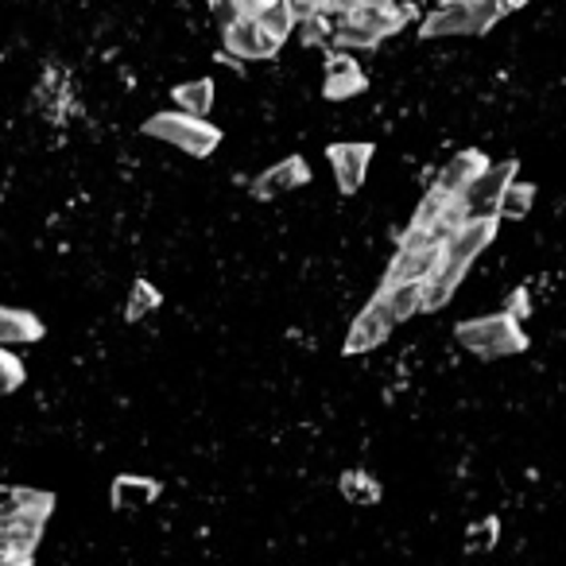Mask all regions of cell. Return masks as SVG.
<instances>
[{"label": "cell", "instance_id": "24", "mask_svg": "<svg viewBox=\"0 0 566 566\" xmlns=\"http://www.w3.org/2000/svg\"><path fill=\"white\" fill-rule=\"evenodd\" d=\"M291 9H296L299 20H311L318 16V12H326V0H288Z\"/></svg>", "mask_w": 566, "mask_h": 566}, {"label": "cell", "instance_id": "22", "mask_svg": "<svg viewBox=\"0 0 566 566\" xmlns=\"http://www.w3.org/2000/svg\"><path fill=\"white\" fill-rule=\"evenodd\" d=\"M497 520H481L478 528L470 532V540H466V551H489L493 543H497Z\"/></svg>", "mask_w": 566, "mask_h": 566}, {"label": "cell", "instance_id": "13", "mask_svg": "<svg viewBox=\"0 0 566 566\" xmlns=\"http://www.w3.org/2000/svg\"><path fill=\"white\" fill-rule=\"evenodd\" d=\"M365 89V74H361V67L353 59H330V67H326V97H353Z\"/></svg>", "mask_w": 566, "mask_h": 566}, {"label": "cell", "instance_id": "6", "mask_svg": "<svg viewBox=\"0 0 566 566\" xmlns=\"http://www.w3.org/2000/svg\"><path fill=\"white\" fill-rule=\"evenodd\" d=\"M393 326H396L393 311H388L384 296H376L373 303H369L365 311L358 314V323H353V330H349L346 353H349V358H358V353H369V349H376L384 338H388V330H393Z\"/></svg>", "mask_w": 566, "mask_h": 566}, {"label": "cell", "instance_id": "3", "mask_svg": "<svg viewBox=\"0 0 566 566\" xmlns=\"http://www.w3.org/2000/svg\"><path fill=\"white\" fill-rule=\"evenodd\" d=\"M144 132L156 140H167V144H174V148L191 152V156H209V152L218 148L221 132L214 129V124H206L198 113H159L152 117L148 124H144Z\"/></svg>", "mask_w": 566, "mask_h": 566}, {"label": "cell", "instance_id": "11", "mask_svg": "<svg viewBox=\"0 0 566 566\" xmlns=\"http://www.w3.org/2000/svg\"><path fill=\"white\" fill-rule=\"evenodd\" d=\"M306 179H311V167H306L299 156H291L256 179V194H261V198H276V194H288V191H296V186H303Z\"/></svg>", "mask_w": 566, "mask_h": 566}, {"label": "cell", "instance_id": "16", "mask_svg": "<svg viewBox=\"0 0 566 566\" xmlns=\"http://www.w3.org/2000/svg\"><path fill=\"white\" fill-rule=\"evenodd\" d=\"M55 497L51 493H35V489H4V513L0 516H12V513H44L51 516Z\"/></svg>", "mask_w": 566, "mask_h": 566}, {"label": "cell", "instance_id": "12", "mask_svg": "<svg viewBox=\"0 0 566 566\" xmlns=\"http://www.w3.org/2000/svg\"><path fill=\"white\" fill-rule=\"evenodd\" d=\"M384 303L393 311L396 323H408L416 311H427L423 306V279H400V284H384Z\"/></svg>", "mask_w": 566, "mask_h": 566}, {"label": "cell", "instance_id": "17", "mask_svg": "<svg viewBox=\"0 0 566 566\" xmlns=\"http://www.w3.org/2000/svg\"><path fill=\"white\" fill-rule=\"evenodd\" d=\"M174 101L183 105L186 113L206 117L209 105H214V82L202 79V82H186V86H174Z\"/></svg>", "mask_w": 566, "mask_h": 566}, {"label": "cell", "instance_id": "10", "mask_svg": "<svg viewBox=\"0 0 566 566\" xmlns=\"http://www.w3.org/2000/svg\"><path fill=\"white\" fill-rule=\"evenodd\" d=\"M485 167H489V159L481 156V152H462V156H454L450 164L443 167L435 191H443V194H450V198H458V194H462L466 186H470L473 179L485 171Z\"/></svg>", "mask_w": 566, "mask_h": 566}, {"label": "cell", "instance_id": "21", "mask_svg": "<svg viewBox=\"0 0 566 566\" xmlns=\"http://www.w3.org/2000/svg\"><path fill=\"white\" fill-rule=\"evenodd\" d=\"M159 306V291L152 288L148 279H136V288H132V299H129V306H124V318H144L148 311H156Z\"/></svg>", "mask_w": 566, "mask_h": 566}, {"label": "cell", "instance_id": "15", "mask_svg": "<svg viewBox=\"0 0 566 566\" xmlns=\"http://www.w3.org/2000/svg\"><path fill=\"white\" fill-rule=\"evenodd\" d=\"M159 497V485L148 478H117L113 481V505L117 508H140Z\"/></svg>", "mask_w": 566, "mask_h": 566}, {"label": "cell", "instance_id": "1", "mask_svg": "<svg viewBox=\"0 0 566 566\" xmlns=\"http://www.w3.org/2000/svg\"><path fill=\"white\" fill-rule=\"evenodd\" d=\"M493 233H497V218H470L462 229H458V233L450 237V241H446L443 264H438V268L423 279V306H427V311L443 306L446 299L454 296L458 279L470 272V264L478 261L481 249L493 241Z\"/></svg>", "mask_w": 566, "mask_h": 566}, {"label": "cell", "instance_id": "5", "mask_svg": "<svg viewBox=\"0 0 566 566\" xmlns=\"http://www.w3.org/2000/svg\"><path fill=\"white\" fill-rule=\"evenodd\" d=\"M221 44H226V51L237 55V59H272L284 39L272 35L261 20L241 16V20H233V24H226V39H221Z\"/></svg>", "mask_w": 566, "mask_h": 566}, {"label": "cell", "instance_id": "2", "mask_svg": "<svg viewBox=\"0 0 566 566\" xmlns=\"http://www.w3.org/2000/svg\"><path fill=\"white\" fill-rule=\"evenodd\" d=\"M458 341L473 349L478 358H508V353H523L528 338L508 314H489V318H473V323L458 326Z\"/></svg>", "mask_w": 566, "mask_h": 566}, {"label": "cell", "instance_id": "23", "mask_svg": "<svg viewBox=\"0 0 566 566\" xmlns=\"http://www.w3.org/2000/svg\"><path fill=\"white\" fill-rule=\"evenodd\" d=\"M0 365H4V393H16L20 381H24V365L16 361V353H12V349H4V353H0Z\"/></svg>", "mask_w": 566, "mask_h": 566}, {"label": "cell", "instance_id": "9", "mask_svg": "<svg viewBox=\"0 0 566 566\" xmlns=\"http://www.w3.org/2000/svg\"><path fill=\"white\" fill-rule=\"evenodd\" d=\"M446 35H481L473 4H443L435 16H427L423 39H446Z\"/></svg>", "mask_w": 566, "mask_h": 566}, {"label": "cell", "instance_id": "4", "mask_svg": "<svg viewBox=\"0 0 566 566\" xmlns=\"http://www.w3.org/2000/svg\"><path fill=\"white\" fill-rule=\"evenodd\" d=\"M513 174H516V159H508V164H489L485 171L458 194L466 214H470V218H501V198H505Z\"/></svg>", "mask_w": 566, "mask_h": 566}, {"label": "cell", "instance_id": "19", "mask_svg": "<svg viewBox=\"0 0 566 566\" xmlns=\"http://www.w3.org/2000/svg\"><path fill=\"white\" fill-rule=\"evenodd\" d=\"M256 20H261V24L268 27L272 35H279V39H288V32H291V27L299 24L296 9H291L288 0H272L268 9H264V12H261V16H256Z\"/></svg>", "mask_w": 566, "mask_h": 566}, {"label": "cell", "instance_id": "20", "mask_svg": "<svg viewBox=\"0 0 566 566\" xmlns=\"http://www.w3.org/2000/svg\"><path fill=\"white\" fill-rule=\"evenodd\" d=\"M535 186L532 183H508L505 198H501V218H523L532 209Z\"/></svg>", "mask_w": 566, "mask_h": 566}, {"label": "cell", "instance_id": "8", "mask_svg": "<svg viewBox=\"0 0 566 566\" xmlns=\"http://www.w3.org/2000/svg\"><path fill=\"white\" fill-rule=\"evenodd\" d=\"M326 156H330L334 164V179H338L341 194H358V186L365 183L373 148H369V144H330Z\"/></svg>", "mask_w": 566, "mask_h": 566}, {"label": "cell", "instance_id": "7", "mask_svg": "<svg viewBox=\"0 0 566 566\" xmlns=\"http://www.w3.org/2000/svg\"><path fill=\"white\" fill-rule=\"evenodd\" d=\"M44 513H12L0 516L4 523V558L9 563H27L35 555V543H39V532H44Z\"/></svg>", "mask_w": 566, "mask_h": 566}, {"label": "cell", "instance_id": "14", "mask_svg": "<svg viewBox=\"0 0 566 566\" xmlns=\"http://www.w3.org/2000/svg\"><path fill=\"white\" fill-rule=\"evenodd\" d=\"M0 338H4V346L35 341V338H44V323H39L32 311H12V306H4V311H0Z\"/></svg>", "mask_w": 566, "mask_h": 566}, {"label": "cell", "instance_id": "26", "mask_svg": "<svg viewBox=\"0 0 566 566\" xmlns=\"http://www.w3.org/2000/svg\"><path fill=\"white\" fill-rule=\"evenodd\" d=\"M443 4H473V0H443Z\"/></svg>", "mask_w": 566, "mask_h": 566}, {"label": "cell", "instance_id": "18", "mask_svg": "<svg viewBox=\"0 0 566 566\" xmlns=\"http://www.w3.org/2000/svg\"><path fill=\"white\" fill-rule=\"evenodd\" d=\"M341 497H349L353 505H376L381 501V485L361 470L341 473Z\"/></svg>", "mask_w": 566, "mask_h": 566}, {"label": "cell", "instance_id": "25", "mask_svg": "<svg viewBox=\"0 0 566 566\" xmlns=\"http://www.w3.org/2000/svg\"><path fill=\"white\" fill-rule=\"evenodd\" d=\"M214 4V16L221 20V24H233V20H241V9H237V0H209Z\"/></svg>", "mask_w": 566, "mask_h": 566}]
</instances>
